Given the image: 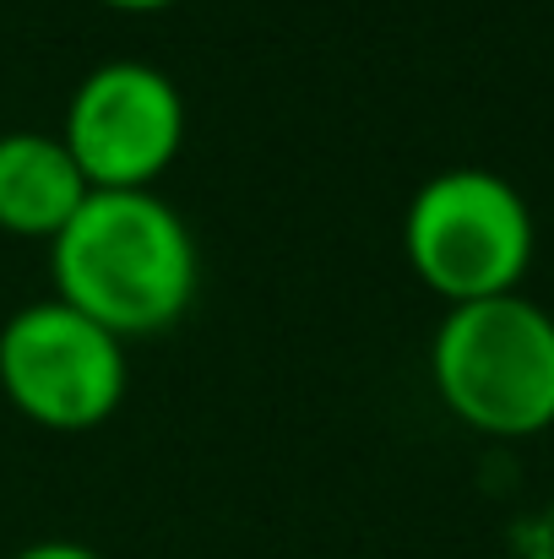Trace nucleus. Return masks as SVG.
<instances>
[{
    "mask_svg": "<svg viewBox=\"0 0 554 559\" xmlns=\"http://www.w3.org/2000/svg\"><path fill=\"white\" fill-rule=\"evenodd\" d=\"M55 299L109 337H153L196 299V239L158 190H87L49 239Z\"/></svg>",
    "mask_w": 554,
    "mask_h": 559,
    "instance_id": "obj_1",
    "label": "nucleus"
},
{
    "mask_svg": "<svg viewBox=\"0 0 554 559\" xmlns=\"http://www.w3.org/2000/svg\"><path fill=\"white\" fill-rule=\"evenodd\" d=\"M429 374L451 418L495 440L554 424V316L522 294L451 305L429 343Z\"/></svg>",
    "mask_w": 554,
    "mask_h": 559,
    "instance_id": "obj_2",
    "label": "nucleus"
},
{
    "mask_svg": "<svg viewBox=\"0 0 554 559\" xmlns=\"http://www.w3.org/2000/svg\"><path fill=\"white\" fill-rule=\"evenodd\" d=\"M533 206L495 169H446L413 190L402 217L408 266L446 305L522 294L533 266Z\"/></svg>",
    "mask_w": 554,
    "mask_h": 559,
    "instance_id": "obj_3",
    "label": "nucleus"
},
{
    "mask_svg": "<svg viewBox=\"0 0 554 559\" xmlns=\"http://www.w3.org/2000/svg\"><path fill=\"white\" fill-rule=\"evenodd\" d=\"M0 391L44 429H93L126 402V343L60 299L22 305L0 326Z\"/></svg>",
    "mask_w": 554,
    "mask_h": 559,
    "instance_id": "obj_4",
    "label": "nucleus"
},
{
    "mask_svg": "<svg viewBox=\"0 0 554 559\" xmlns=\"http://www.w3.org/2000/svg\"><path fill=\"white\" fill-rule=\"evenodd\" d=\"M60 142L87 190H153L185 147L180 87L142 60H109L66 104Z\"/></svg>",
    "mask_w": 554,
    "mask_h": 559,
    "instance_id": "obj_5",
    "label": "nucleus"
},
{
    "mask_svg": "<svg viewBox=\"0 0 554 559\" xmlns=\"http://www.w3.org/2000/svg\"><path fill=\"white\" fill-rule=\"evenodd\" d=\"M87 201V180L60 136L5 131L0 136V228L16 239H55Z\"/></svg>",
    "mask_w": 554,
    "mask_h": 559,
    "instance_id": "obj_6",
    "label": "nucleus"
},
{
    "mask_svg": "<svg viewBox=\"0 0 554 559\" xmlns=\"http://www.w3.org/2000/svg\"><path fill=\"white\" fill-rule=\"evenodd\" d=\"M11 559H104V555L87 549V544H71V538H49V544H27L22 555Z\"/></svg>",
    "mask_w": 554,
    "mask_h": 559,
    "instance_id": "obj_7",
    "label": "nucleus"
},
{
    "mask_svg": "<svg viewBox=\"0 0 554 559\" xmlns=\"http://www.w3.org/2000/svg\"><path fill=\"white\" fill-rule=\"evenodd\" d=\"M98 5H115V11H169L180 0H98Z\"/></svg>",
    "mask_w": 554,
    "mask_h": 559,
    "instance_id": "obj_8",
    "label": "nucleus"
}]
</instances>
